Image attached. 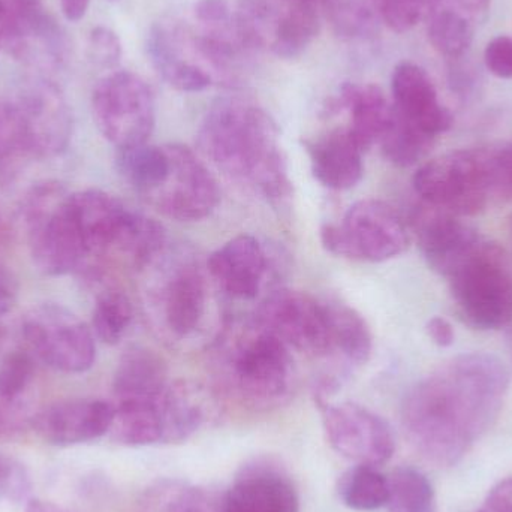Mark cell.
I'll return each instance as SVG.
<instances>
[{
	"label": "cell",
	"instance_id": "1",
	"mask_svg": "<svg viewBox=\"0 0 512 512\" xmlns=\"http://www.w3.org/2000/svg\"><path fill=\"white\" fill-rule=\"evenodd\" d=\"M508 388L510 372L495 355H457L406 394V435L429 462L456 465L498 420Z\"/></svg>",
	"mask_w": 512,
	"mask_h": 512
},
{
	"label": "cell",
	"instance_id": "2",
	"mask_svg": "<svg viewBox=\"0 0 512 512\" xmlns=\"http://www.w3.org/2000/svg\"><path fill=\"white\" fill-rule=\"evenodd\" d=\"M201 153L219 170L255 189L274 206L292 195V183L270 114L248 99H218L198 131Z\"/></svg>",
	"mask_w": 512,
	"mask_h": 512
},
{
	"label": "cell",
	"instance_id": "3",
	"mask_svg": "<svg viewBox=\"0 0 512 512\" xmlns=\"http://www.w3.org/2000/svg\"><path fill=\"white\" fill-rule=\"evenodd\" d=\"M445 279L463 322L477 330H501L512 322V271L504 249L481 236Z\"/></svg>",
	"mask_w": 512,
	"mask_h": 512
},
{
	"label": "cell",
	"instance_id": "4",
	"mask_svg": "<svg viewBox=\"0 0 512 512\" xmlns=\"http://www.w3.org/2000/svg\"><path fill=\"white\" fill-rule=\"evenodd\" d=\"M21 221L33 264L51 277L83 268L87 252L71 207V194L60 183L32 186L21 201Z\"/></svg>",
	"mask_w": 512,
	"mask_h": 512
},
{
	"label": "cell",
	"instance_id": "5",
	"mask_svg": "<svg viewBox=\"0 0 512 512\" xmlns=\"http://www.w3.org/2000/svg\"><path fill=\"white\" fill-rule=\"evenodd\" d=\"M412 185L426 206L459 218L478 215L498 200L493 146L436 156L418 168Z\"/></svg>",
	"mask_w": 512,
	"mask_h": 512
},
{
	"label": "cell",
	"instance_id": "6",
	"mask_svg": "<svg viewBox=\"0 0 512 512\" xmlns=\"http://www.w3.org/2000/svg\"><path fill=\"white\" fill-rule=\"evenodd\" d=\"M224 348L225 384L240 400L252 406H270L288 396L294 361L279 337L256 322Z\"/></svg>",
	"mask_w": 512,
	"mask_h": 512
},
{
	"label": "cell",
	"instance_id": "7",
	"mask_svg": "<svg viewBox=\"0 0 512 512\" xmlns=\"http://www.w3.org/2000/svg\"><path fill=\"white\" fill-rule=\"evenodd\" d=\"M325 251L354 261L384 262L402 255L411 243L400 213L382 200H361L349 207L342 224L321 228Z\"/></svg>",
	"mask_w": 512,
	"mask_h": 512
},
{
	"label": "cell",
	"instance_id": "8",
	"mask_svg": "<svg viewBox=\"0 0 512 512\" xmlns=\"http://www.w3.org/2000/svg\"><path fill=\"white\" fill-rule=\"evenodd\" d=\"M92 113L99 132L117 150L143 146L155 129V96L140 75L114 71L93 89Z\"/></svg>",
	"mask_w": 512,
	"mask_h": 512
},
{
	"label": "cell",
	"instance_id": "9",
	"mask_svg": "<svg viewBox=\"0 0 512 512\" xmlns=\"http://www.w3.org/2000/svg\"><path fill=\"white\" fill-rule=\"evenodd\" d=\"M26 349L50 369L77 375L92 369L96 360L95 334L74 312L60 304L32 307L21 321Z\"/></svg>",
	"mask_w": 512,
	"mask_h": 512
},
{
	"label": "cell",
	"instance_id": "10",
	"mask_svg": "<svg viewBox=\"0 0 512 512\" xmlns=\"http://www.w3.org/2000/svg\"><path fill=\"white\" fill-rule=\"evenodd\" d=\"M256 322L289 349L325 357L333 352L327 303L297 289H279L264 298Z\"/></svg>",
	"mask_w": 512,
	"mask_h": 512
},
{
	"label": "cell",
	"instance_id": "11",
	"mask_svg": "<svg viewBox=\"0 0 512 512\" xmlns=\"http://www.w3.org/2000/svg\"><path fill=\"white\" fill-rule=\"evenodd\" d=\"M167 146L170 152L167 177L144 198L159 213L174 221L197 222L209 218L221 201L215 176L189 147Z\"/></svg>",
	"mask_w": 512,
	"mask_h": 512
},
{
	"label": "cell",
	"instance_id": "12",
	"mask_svg": "<svg viewBox=\"0 0 512 512\" xmlns=\"http://www.w3.org/2000/svg\"><path fill=\"white\" fill-rule=\"evenodd\" d=\"M0 50L47 71L63 65L68 41L41 0H0Z\"/></svg>",
	"mask_w": 512,
	"mask_h": 512
},
{
	"label": "cell",
	"instance_id": "13",
	"mask_svg": "<svg viewBox=\"0 0 512 512\" xmlns=\"http://www.w3.org/2000/svg\"><path fill=\"white\" fill-rule=\"evenodd\" d=\"M325 435L334 451L355 465L378 468L393 457L396 439L390 424L354 402L331 405L316 396Z\"/></svg>",
	"mask_w": 512,
	"mask_h": 512
},
{
	"label": "cell",
	"instance_id": "14",
	"mask_svg": "<svg viewBox=\"0 0 512 512\" xmlns=\"http://www.w3.org/2000/svg\"><path fill=\"white\" fill-rule=\"evenodd\" d=\"M14 107L26 135L27 156L53 159L71 144L74 120L59 87L48 78H35L21 87Z\"/></svg>",
	"mask_w": 512,
	"mask_h": 512
},
{
	"label": "cell",
	"instance_id": "15",
	"mask_svg": "<svg viewBox=\"0 0 512 512\" xmlns=\"http://www.w3.org/2000/svg\"><path fill=\"white\" fill-rule=\"evenodd\" d=\"M153 306L171 336L185 339L200 328L207 310V282L200 265L176 259L152 291Z\"/></svg>",
	"mask_w": 512,
	"mask_h": 512
},
{
	"label": "cell",
	"instance_id": "16",
	"mask_svg": "<svg viewBox=\"0 0 512 512\" xmlns=\"http://www.w3.org/2000/svg\"><path fill=\"white\" fill-rule=\"evenodd\" d=\"M114 405L95 399L56 402L35 415L33 429L48 444L71 447L95 441L110 432Z\"/></svg>",
	"mask_w": 512,
	"mask_h": 512
},
{
	"label": "cell",
	"instance_id": "17",
	"mask_svg": "<svg viewBox=\"0 0 512 512\" xmlns=\"http://www.w3.org/2000/svg\"><path fill=\"white\" fill-rule=\"evenodd\" d=\"M71 207L87 258L117 251L131 221L132 210L101 189L71 194Z\"/></svg>",
	"mask_w": 512,
	"mask_h": 512
},
{
	"label": "cell",
	"instance_id": "18",
	"mask_svg": "<svg viewBox=\"0 0 512 512\" xmlns=\"http://www.w3.org/2000/svg\"><path fill=\"white\" fill-rule=\"evenodd\" d=\"M391 92L394 110L430 137L438 138L453 126V114L441 104L432 78L421 66L411 62L397 65Z\"/></svg>",
	"mask_w": 512,
	"mask_h": 512
},
{
	"label": "cell",
	"instance_id": "19",
	"mask_svg": "<svg viewBox=\"0 0 512 512\" xmlns=\"http://www.w3.org/2000/svg\"><path fill=\"white\" fill-rule=\"evenodd\" d=\"M222 512H300V499L282 471L255 463L231 484L222 498Z\"/></svg>",
	"mask_w": 512,
	"mask_h": 512
},
{
	"label": "cell",
	"instance_id": "20",
	"mask_svg": "<svg viewBox=\"0 0 512 512\" xmlns=\"http://www.w3.org/2000/svg\"><path fill=\"white\" fill-rule=\"evenodd\" d=\"M412 222L421 254L432 270L442 277L481 237L475 228L465 224L459 216L433 209L426 204L418 210Z\"/></svg>",
	"mask_w": 512,
	"mask_h": 512
},
{
	"label": "cell",
	"instance_id": "21",
	"mask_svg": "<svg viewBox=\"0 0 512 512\" xmlns=\"http://www.w3.org/2000/svg\"><path fill=\"white\" fill-rule=\"evenodd\" d=\"M207 268L230 297L252 300L261 291L267 256L255 237L242 234L213 252Z\"/></svg>",
	"mask_w": 512,
	"mask_h": 512
},
{
	"label": "cell",
	"instance_id": "22",
	"mask_svg": "<svg viewBox=\"0 0 512 512\" xmlns=\"http://www.w3.org/2000/svg\"><path fill=\"white\" fill-rule=\"evenodd\" d=\"M146 50L159 77L179 92H203L215 80L206 66L186 54L185 33L179 30L155 24L147 35Z\"/></svg>",
	"mask_w": 512,
	"mask_h": 512
},
{
	"label": "cell",
	"instance_id": "23",
	"mask_svg": "<svg viewBox=\"0 0 512 512\" xmlns=\"http://www.w3.org/2000/svg\"><path fill=\"white\" fill-rule=\"evenodd\" d=\"M313 177L334 191H348L363 177V150L346 128L334 129L315 140L306 141Z\"/></svg>",
	"mask_w": 512,
	"mask_h": 512
},
{
	"label": "cell",
	"instance_id": "24",
	"mask_svg": "<svg viewBox=\"0 0 512 512\" xmlns=\"http://www.w3.org/2000/svg\"><path fill=\"white\" fill-rule=\"evenodd\" d=\"M330 108L348 111L346 131L364 153L381 141L393 116V105L375 84H343Z\"/></svg>",
	"mask_w": 512,
	"mask_h": 512
},
{
	"label": "cell",
	"instance_id": "25",
	"mask_svg": "<svg viewBox=\"0 0 512 512\" xmlns=\"http://www.w3.org/2000/svg\"><path fill=\"white\" fill-rule=\"evenodd\" d=\"M167 364L156 352L141 346L129 348L120 358L113 379L116 402L150 399L168 387Z\"/></svg>",
	"mask_w": 512,
	"mask_h": 512
},
{
	"label": "cell",
	"instance_id": "26",
	"mask_svg": "<svg viewBox=\"0 0 512 512\" xmlns=\"http://www.w3.org/2000/svg\"><path fill=\"white\" fill-rule=\"evenodd\" d=\"M429 39L433 48L448 59L462 57L474 41L478 21L448 0H438L429 17Z\"/></svg>",
	"mask_w": 512,
	"mask_h": 512
},
{
	"label": "cell",
	"instance_id": "27",
	"mask_svg": "<svg viewBox=\"0 0 512 512\" xmlns=\"http://www.w3.org/2000/svg\"><path fill=\"white\" fill-rule=\"evenodd\" d=\"M117 170L120 176L141 195L146 197L155 191L170 170V152L168 146H143L119 150Z\"/></svg>",
	"mask_w": 512,
	"mask_h": 512
},
{
	"label": "cell",
	"instance_id": "28",
	"mask_svg": "<svg viewBox=\"0 0 512 512\" xmlns=\"http://www.w3.org/2000/svg\"><path fill=\"white\" fill-rule=\"evenodd\" d=\"M330 316L333 352H339L355 366L369 361L373 339L366 319L357 310L343 303H327Z\"/></svg>",
	"mask_w": 512,
	"mask_h": 512
},
{
	"label": "cell",
	"instance_id": "29",
	"mask_svg": "<svg viewBox=\"0 0 512 512\" xmlns=\"http://www.w3.org/2000/svg\"><path fill=\"white\" fill-rule=\"evenodd\" d=\"M36 360L27 349H14L0 360V403L35 420L30 397L35 384Z\"/></svg>",
	"mask_w": 512,
	"mask_h": 512
},
{
	"label": "cell",
	"instance_id": "30",
	"mask_svg": "<svg viewBox=\"0 0 512 512\" xmlns=\"http://www.w3.org/2000/svg\"><path fill=\"white\" fill-rule=\"evenodd\" d=\"M135 512H222V499L180 481H162L147 490Z\"/></svg>",
	"mask_w": 512,
	"mask_h": 512
},
{
	"label": "cell",
	"instance_id": "31",
	"mask_svg": "<svg viewBox=\"0 0 512 512\" xmlns=\"http://www.w3.org/2000/svg\"><path fill=\"white\" fill-rule=\"evenodd\" d=\"M337 493L351 510L376 511L387 505L388 478L373 466L355 465L340 477Z\"/></svg>",
	"mask_w": 512,
	"mask_h": 512
},
{
	"label": "cell",
	"instance_id": "32",
	"mask_svg": "<svg viewBox=\"0 0 512 512\" xmlns=\"http://www.w3.org/2000/svg\"><path fill=\"white\" fill-rule=\"evenodd\" d=\"M435 140L436 138L430 137L403 119L393 107L390 125L379 144L388 161L399 167H411L426 158Z\"/></svg>",
	"mask_w": 512,
	"mask_h": 512
},
{
	"label": "cell",
	"instance_id": "33",
	"mask_svg": "<svg viewBox=\"0 0 512 512\" xmlns=\"http://www.w3.org/2000/svg\"><path fill=\"white\" fill-rule=\"evenodd\" d=\"M388 512H438L435 490L426 475L399 468L388 478Z\"/></svg>",
	"mask_w": 512,
	"mask_h": 512
},
{
	"label": "cell",
	"instance_id": "34",
	"mask_svg": "<svg viewBox=\"0 0 512 512\" xmlns=\"http://www.w3.org/2000/svg\"><path fill=\"white\" fill-rule=\"evenodd\" d=\"M134 318L131 300L119 289H107L96 298L92 331L101 342L117 345L128 333Z\"/></svg>",
	"mask_w": 512,
	"mask_h": 512
},
{
	"label": "cell",
	"instance_id": "35",
	"mask_svg": "<svg viewBox=\"0 0 512 512\" xmlns=\"http://www.w3.org/2000/svg\"><path fill=\"white\" fill-rule=\"evenodd\" d=\"M438 0H375L378 15L393 32L405 33L429 17Z\"/></svg>",
	"mask_w": 512,
	"mask_h": 512
},
{
	"label": "cell",
	"instance_id": "36",
	"mask_svg": "<svg viewBox=\"0 0 512 512\" xmlns=\"http://www.w3.org/2000/svg\"><path fill=\"white\" fill-rule=\"evenodd\" d=\"M27 156L26 135L12 102L0 101V167Z\"/></svg>",
	"mask_w": 512,
	"mask_h": 512
},
{
	"label": "cell",
	"instance_id": "37",
	"mask_svg": "<svg viewBox=\"0 0 512 512\" xmlns=\"http://www.w3.org/2000/svg\"><path fill=\"white\" fill-rule=\"evenodd\" d=\"M89 57L95 65L114 68L122 59V42L116 32L99 26L89 35Z\"/></svg>",
	"mask_w": 512,
	"mask_h": 512
},
{
	"label": "cell",
	"instance_id": "38",
	"mask_svg": "<svg viewBox=\"0 0 512 512\" xmlns=\"http://www.w3.org/2000/svg\"><path fill=\"white\" fill-rule=\"evenodd\" d=\"M487 69L498 78H512V38L496 36L484 51Z\"/></svg>",
	"mask_w": 512,
	"mask_h": 512
},
{
	"label": "cell",
	"instance_id": "39",
	"mask_svg": "<svg viewBox=\"0 0 512 512\" xmlns=\"http://www.w3.org/2000/svg\"><path fill=\"white\" fill-rule=\"evenodd\" d=\"M496 195L498 200H512V143L493 146Z\"/></svg>",
	"mask_w": 512,
	"mask_h": 512
},
{
	"label": "cell",
	"instance_id": "40",
	"mask_svg": "<svg viewBox=\"0 0 512 512\" xmlns=\"http://www.w3.org/2000/svg\"><path fill=\"white\" fill-rule=\"evenodd\" d=\"M194 14L203 26H221L234 17L227 0H198Z\"/></svg>",
	"mask_w": 512,
	"mask_h": 512
},
{
	"label": "cell",
	"instance_id": "41",
	"mask_svg": "<svg viewBox=\"0 0 512 512\" xmlns=\"http://www.w3.org/2000/svg\"><path fill=\"white\" fill-rule=\"evenodd\" d=\"M477 512H512V478L493 487Z\"/></svg>",
	"mask_w": 512,
	"mask_h": 512
},
{
	"label": "cell",
	"instance_id": "42",
	"mask_svg": "<svg viewBox=\"0 0 512 512\" xmlns=\"http://www.w3.org/2000/svg\"><path fill=\"white\" fill-rule=\"evenodd\" d=\"M17 300V285L5 267L0 265V342L3 339L2 319L11 312Z\"/></svg>",
	"mask_w": 512,
	"mask_h": 512
},
{
	"label": "cell",
	"instance_id": "43",
	"mask_svg": "<svg viewBox=\"0 0 512 512\" xmlns=\"http://www.w3.org/2000/svg\"><path fill=\"white\" fill-rule=\"evenodd\" d=\"M426 331L432 342L441 346V348H448V346L453 345L454 339H456L453 325H451L448 319L442 318V316H433L432 319H429Z\"/></svg>",
	"mask_w": 512,
	"mask_h": 512
},
{
	"label": "cell",
	"instance_id": "44",
	"mask_svg": "<svg viewBox=\"0 0 512 512\" xmlns=\"http://www.w3.org/2000/svg\"><path fill=\"white\" fill-rule=\"evenodd\" d=\"M448 2L454 3V5L462 8L463 11L468 12L469 15H472L481 24L489 17L492 0H448Z\"/></svg>",
	"mask_w": 512,
	"mask_h": 512
},
{
	"label": "cell",
	"instance_id": "45",
	"mask_svg": "<svg viewBox=\"0 0 512 512\" xmlns=\"http://www.w3.org/2000/svg\"><path fill=\"white\" fill-rule=\"evenodd\" d=\"M90 0H60V8L68 21H80L89 11Z\"/></svg>",
	"mask_w": 512,
	"mask_h": 512
},
{
	"label": "cell",
	"instance_id": "46",
	"mask_svg": "<svg viewBox=\"0 0 512 512\" xmlns=\"http://www.w3.org/2000/svg\"><path fill=\"white\" fill-rule=\"evenodd\" d=\"M26 512H69L65 508L59 507V505L53 504V502L41 501V499H35L27 504Z\"/></svg>",
	"mask_w": 512,
	"mask_h": 512
},
{
	"label": "cell",
	"instance_id": "47",
	"mask_svg": "<svg viewBox=\"0 0 512 512\" xmlns=\"http://www.w3.org/2000/svg\"><path fill=\"white\" fill-rule=\"evenodd\" d=\"M14 460L12 457L0 454V486H2L5 478L8 477L9 471H11L12 465H14Z\"/></svg>",
	"mask_w": 512,
	"mask_h": 512
},
{
	"label": "cell",
	"instance_id": "48",
	"mask_svg": "<svg viewBox=\"0 0 512 512\" xmlns=\"http://www.w3.org/2000/svg\"><path fill=\"white\" fill-rule=\"evenodd\" d=\"M3 237H5V225H3L2 215H0V243L3 242Z\"/></svg>",
	"mask_w": 512,
	"mask_h": 512
},
{
	"label": "cell",
	"instance_id": "49",
	"mask_svg": "<svg viewBox=\"0 0 512 512\" xmlns=\"http://www.w3.org/2000/svg\"><path fill=\"white\" fill-rule=\"evenodd\" d=\"M307 2H313L316 3V5H318L319 2H322L325 3V5H327L328 0H307Z\"/></svg>",
	"mask_w": 512,
	"mask_h": 512
},
{
	"label": "cell",
	"instance_id": "50",
	"mask_svg": "<svg viewBox=\"0 0 512 512\" xmlns=\"http://www.w3.org/2000/svg\"><path fill=\"white\" fill-rule=\"evenodd\" d=\"M510 237H511V243H512V216L510 219Z\"/></svg>",
	"mask_w": 512,
	"mask_h": 512
}]
</instances>
